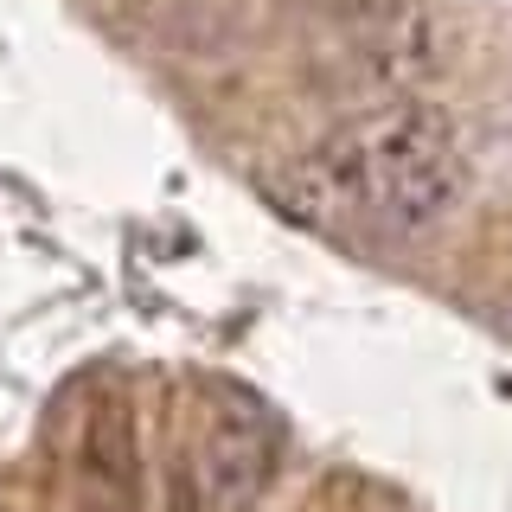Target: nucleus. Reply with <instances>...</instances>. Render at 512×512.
Masks as SVG:
<instances>
[{
	"mask_svg": "<svg viewBox=\"0 0 512 512\" xmlns=\"http://www.w3.org/2000/svg\"><path fill=\"white\" fill-rule=\"evenodd\" d=\"M468 186L455 122L423 96L372 103L276 180V199L308 224H359L378 237H416L455 212Z\"/></svg>",
	"mask_w": 512,
	"mask_h": 512,
	"instance_id": "f257e3e1",
	"label": "nucleus"
},
{
	"mask_svg": "<svg viewBox=\"0 0 512 512\" xmlns=\"http://www.w3.org/2000/svg\"><path fill=\"white\" fill-rule=\"evenodd\" d=\"M276 416L244 384H212V410H205V442H199V493L205 512H250L276 480Z\"/></svg>",
	"mask_w": 512,
	"mask_h": 512,
	"instance_id": "f03ea898",
	"label": "nucleus"
},
{
	"mask_svg": "<svg viewBox=\"0 0 512 512\" xmlns=\"http://www.w3.org/2000/svg\"><path fill=\"white\" fill-rule=\"evenodd\" d=\"M77 493H84V512H135L141 506L135 416H128L122 391L90 410L84 448H77Z\"/></svg>",
	"mask_w": 512,
	"mask_h": 512,
	"instance_id": "7ed1b4c3",
	"label": "nucleus"
},
{
	"mask_svg": "<svg viewBox=\"0 0 512 512\" xmlns=\"http://www.w3.org/2000/svg\"><path fill=\"white\" fill-rule=\"evenodd\" d=\"M359 39L365 45L352 52V71H359V84L391 90V103L429 71V64H436V52H429V45H436V32H429V20L416 7H404V0H397V7L384 13L372 32H359Z\"/></svg>",
	"mask_w": 512,
	"mask_h": 512,
	"instance_id": "20e7f679",
	"label": "nucleus"
},
{
	"mask_svg": "<svg viewBox=\"0 0 512 512\" xmlns=\"http://www.w3.org/2000/svg\"><path fill=\"white\" fill-rule=\"evenodd\" d=\"M308 7H314V20H327L340 32H372L397 0H308Z\"/></svg>",
	"mask_w": 512,
	"mask_h": 512,
	"instance_id": "39448f33",
	"label": "nucleus"
},
{
	"mask_svg": "<svg viewBox=\"0 0 512 512\" xmlns=\"http://www.w3.org/2000/svg\"><path fill=\"white\" fill-rule=\"evenodd\" d=\"M167 512H205V493H199V474H192V468H173V480H167Z\"/></svg>",
	"mask_w": 512,
	"mask_h": 512,
	"instance_id": "423d86ee",
	"label": "nucleus"
}]
</instances>
